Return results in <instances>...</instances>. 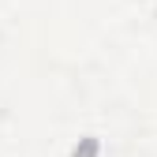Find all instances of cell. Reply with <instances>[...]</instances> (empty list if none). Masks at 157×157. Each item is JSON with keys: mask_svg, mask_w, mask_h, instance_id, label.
I'll return each instance as SVG.
<instances>
[{"mask_svg": "<svg viewBox=\"0 0 157 157\" xmlns=\"http://www.w3.org/2000/svg\"><path fill=\"white\" fill-rule=\"evenodd\" d=\"M97 150H101V146H97V139H82V142L75 146L71 157H97Z\"/></svg>", "mask_w": 157, "mask_h": 157, "instance_id": "cell-1", "label": "cell"}]
</instances>
